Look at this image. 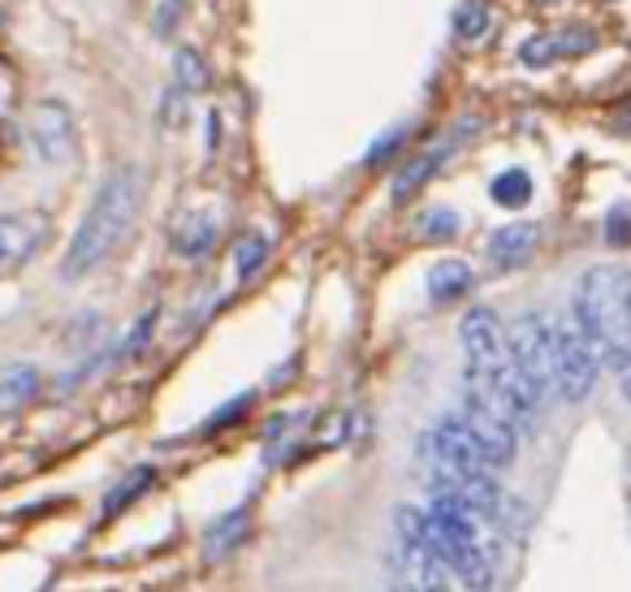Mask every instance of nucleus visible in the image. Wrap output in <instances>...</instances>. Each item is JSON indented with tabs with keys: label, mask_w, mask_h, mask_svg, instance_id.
Wrapping results in <instances>:
<instances>
[{
	"label": "nucleus",
	"mask_w": 631,
	"mask_h": 592,
	"mask_svg": "<svg viewBox=\"0 0 631 592\" xmlns=\"http://www.w3.org/2000/svg\"><path fill=\"white\" fill-rule=\"evenodd\" d=\"M139 203H143V178H139V169H130V164L113 169V173L100 182V191L91 199L87 217H82L74 238H70V251H66V260H61V277H66V281H79V277H87L91 269H100L121 242L130 238L134 217H139Z\"/></svg>",
	"instance_id": "nucleus-1"
},
{
	"label": "nucleus",
	"mask_w": 631,
	"mask_h": 592,
	"mask_svg": "<svg viewBox=\"0 0 631 592\" xmlns=\"http://www.w3.org/2000/svg\"><path fill=\"white\" fill-rule=\"evenodd\" d=\"M631 273L619 264H592L575 277L567 317L580 324V333L597 347L605 368L623 372L631 363V329H628Z\"/></svg>",
	"instance_id": "nucleus-2"
},
{
	"label": "nucleus",
	"mask_w": 631,
	"mask_h": 592,
	"mask_svg": "<svg viewBox=\"0 0 631 592\" xmlns=\"http://www.w3.org/2000/svg\"><path fill=\"white\" fill-rule=\"evenodd\" d=\"M553 368H558V402L580 407L597 390L605 363L571 317H553Z\"/></svg>",
	"instance_id": "nucleus-3"
},
{
	"label": "nucleus",
	"mask_w": 631,
	"mask_h": 592,
	"mask_svg": "<svg viewBox=\"0 0 631 592\" xmlns=\"http://www.w3.org/2000/svg\"><path fill=\"white\" fill-rule=\"evenodd\" d=\"M511 338V359L514 368L532 381V390L545 398H558V368H553V317L545 312H523L507 329Z\"/></svg>",
	"instance_id": "nucleus-4"
},
{
	"label": "nucleus",
	"mask_w": 631,
	"mask_h": 592,
	"mask_svg": "<svg viewBox=\"0 0 631 592\" xmlns=\"http://www.w3.org/2000/svg\"><path fill=\"white\" fill-rule=\"evenodd\" d=\"M459 342H463V355L472 372L484 377H502L511 368V338H507V324L498 320L493 308H472L463 324H459Z\"/></svg>",
	"instance_id": "nucleus-5"
},
{
	"label": "nucleus",
	"mask_w": 631,
	"mask_h": 592,
	"mask_svg": "<svg viewBox=\"0 0 631 592\" xmlns=\"http://www.w3.org/2000/svg\"><path fill=\"white\" fill-rule=\"evenodd\" d=\"M390 571L398 575L402 592H459V580L450 575V566L437 553L402 545V541H394V550H390Z\"/></svg>",
	"instance_id": "nucleus-6"
},
{
	"label": "nucleus",
	"mask_w": 631,
	"mask_h": 592,
	"mask_svg": "<svg viewBox=\"0 0 631 592\" xmlns=\"http://www.w3.org/2000/svg\"><path fill=\"white\" fill-rule=\"evenodd\" d=\"M31 143L43 164H66L74 157V118L61 100H40L31 109Z\"/></svg>",
	"instance_id": "nucleus-7"
},
{
	"label": "nucleus",
	"mask_w": 631,
	"mask_h": 592,
	"mask_svg": "<svg viewBox=\"0 0 631 592\" xmlns=\"http://www.w3.org/2000/svg\"><path fill=\"white\" fill-rule=\"evenodd\" d=\"M475 126H480V121L468 118L463 126H459V130H450V134H445L441 143L424 148V152H420V157L411 160V164H407V169H402V173L394 178V187H390V199H394V203H411V199H415L420 191H424V187H429V178H433L437 169H441L445 160H450L454 152H459V148H463V139L472 134Z\"/></svg>",
	"instance_id": "nucleus-8"
},
{
	"label": "nucleus",
	"mask_w": 631,
	"mask_h": 592,
	"mask_svg": "<svg viewBox=\"0 0 631 592\" xmlns=\"http://www.w3.org/2000/svg\"><path fill=\"white\" fill-rule=\"evenodd\" d=\"M48 238L43 212H9L0 217V264H22L31 251H40Z\"/></svg>",
	"instance_id": "nucleus-9"
},
{
	"label": "nucleus",
	"mask_w": 631,
	"mask_h": 592,
	"mask_svg": "<svg viewBox=\"0 0 631 592\" xmlns=\"http://www.w3.org/2000/svg\"><path fill=\"white\" fill-rule=\"evenodd\" d=\"M537 242H541V230H537L532 221H511V225H502L498 234L489 238L484 255H489L493 269H519V264L532 260Z\"/></svg>",
	"instance_id": "nucleus-10"
},
{
	"label": "nucleus",
	"mask_w": 631,
	"mask_h": 592,
	"mask_svg": "<svg viewBox=\"0 0 631 592\" xmlns=\"http://www.w3.org/2000/svg\"><path fill=\"white\" fill-rule=\"evenodd\" d=\"M472 264L468 260H437L429 277H424V285H429V299L433 303H454V299H463L468 290H472Z\"/></svg>",
	"instance_id": "nucleus-11"
},
{
	"label": "nucleus",
	"mask_w": 631,
	"mask_h": 592,
	"mask_svg": "<svg viewBox=\"0 0 631 592\" xmlns=\"http://www.w3.org/2000/svg\"><path fill=\"white\" fill-rule=\"evenodd\" d=\"M217 234H221L217 212H191V217L173 230V247H178V255H187V260H203V255L217 247Z\"/></svg>",
	"instance_id": "nucleus-12"
},
{
	"label": "nucleus",
	"mask_w": 631,
	"mask_h": 592,
	"mask_svg": "<svg viewBox=\"0 0 631 592\" xmlns=\"http://www.w3.org/2000/svg\"><path fill=\"white\" fill-rule=\"evenodd\" d=\"M415 234L424 242H454L463 234V217L454 208H429V212L415 217Z\"/></svg>",
	"instance_id": "nucleus-13"
},
{
	"label": "nucleus",
	"mask_w": 631,
	"mask_h": 592,
	"mask_svg": "<svg viewBox=\"0 0 631 592\" xmlns=\"http://www.w3.org/2000/svg\"><path fill=\"white\" fill-rule=\"evenodd\" d=\"M40 390V372L36 368H13V372H4L0 377V411H13V407H22V402H31Z\"/></svg>",
	"instance_id": "nucleus-14"
},
{
	"label": "nucleus",
	"mask_w": 631,
	"mask_h": 592,
	"mask_svg": "<svg viewBox=\"0 0 631 592\" xmlns=\"http://www.w3.org/2000/svg\"><path fill=\"white\" fill-rule=\"evenodd\" d=\"M489 195H493V203H502V208H523L532 199V178L523 169H507V173H498L489 182Z\"/></svg>",
	"instance_id": "nucleus-15"
},
{
	"label": "nucleus",
	"mask_w": 631,
	"mask_h": 592,
	"mask_svg": "<svg viewBox=\"0 0 631 592\" xmlns=\"http://www.w3.org/2000/svg\"><path fill=\"white\" fill-rule=\"evenodd\" d=\"M450 27H454L459 40H468V43L484 40V36H489V4H484V0H463V4L454 9Z\"/></svg>",
	"instance_id": "nucleus-16"
},
{
	"label": "nucleus",
	"mask_w": 631,
	"mask_h": 592,
	"mask_svg": "<svg viewBox=\"0 0 631 592\" xmlns=\"http://www.w3.org/2000/svg\"><path fill=\"white\" fill-rule=\"evenodd\" d=\"M264 260H269V238H264V234L238 238V247H234V273L242 277V281L260 273V264H264Z\"/></svg>",
	"instance_id": "nucleus-17"
},
{
	"label": "nucleus",
	"mask_w": 631,
	"mask_h": 592,
	"mask_svg": "<svg viewBox=\"0 0 631 592\" xmlns=\"http://www.w3.org/2000/svg\"><path fill=\"white\" fill-rule=\"evenodd\" d=\"M173 74L187 91H203L208 87V61L199 57L196 48H178L173 52Z\"/></svg>",
	"instance_id": "nucleus-18"
},
{
	"label": "nucleus",
	"mask_w": 631,
	"mask_h": 592,
	"mask_svg": "<svg viewBox=\"0 0 631 592\" xmlns=\"http://www.w3.org/2000/svg\"><path fill=\"white\" fill-rule=\"evenodd\" d=\"M553 48H558V57H584V52L597 48V31H589V27H567V31L553 36Z\"/></svg>",
	"instance_id": "nucleus-19"
},
{
	"label": "nucleus",
	"mask_w": 631,
	"mask_h": 592,
	"mask_svg": "<svg viewBox=\"0 0 631 592\" xmlns=\"http://www.w3.org/2000/svg\"><path fill=\"white\" fill-rule=\"evenodd\" d=\"M605 242L610 247H631V203H614L605 217Z\"/></svg>",
	"instance_id": "nucleus-20"
},
{
	"label": "nucleus",
	"mask_w": 631,
	"mask_h": 592,
	"mask_svg": "<svg viewBox=\"0 0 631 592\" xmlns=\"http://www.w3.org/2000/svg\"><path fill=\"white\" fill-rule=\"evenodd\" d=\"M553 57H558V48H553V36H532V40L519 48V61H523L528 70H541V66H550Z\"/></svg>",
	"instance_id": "nucleus-21"
},
{
	"label": "nucleus",
	"mask_w": 631,
	"mask_h": 592,
	"mask_svg": "<svg viewBox=\"0 0 631 592\" xmlns=\"http://www.w3.org/2000/svg\"><path fill=\"white\" fill-rule=\"evenodd\" d=\"M148 480H152V472H134V475H130V480L121 484L113 498H104V514H118L121 506L134 498V493H143V489H148Z\"/></svg>",
	"instance_id": "nucleus-22"
},
{
	"label": "nucleus",
	"mask_w": 631,
	"mask_h": 592,
	"mask_svg": "<svg viewBox=\"0 0 631 592\" xmlns=\"http://www.w3.org/2000/svg\"><path fill=\"white\" fill-rule=\"evenodd\" d=\"M407 139V126H394L390 134H381L377 143H372V152H368V164H381V160H390L398 152V143Z\"/></svg>",
	"instance_id": "nucleus-23"
},
{
	"label": "nucleus",
	"mask_w": 631,
	"mask_h": 592,
	"mask_svg": "<svg viewBox=\"0 0 631 592\" xmlns=\"http://www.w3.org/2000/svg\"><path fill=\"white\" fill-rule=\"evenodd\" d=\"M152 329H157V312H148V317L134 324V333L126 338V347H121V355H134L139 347H148V338H152Z\"/></svg>",
	"instance_id": "nucleus-24"
},
{
	"label": "nucleus",
	"mask_w": 631,
	"mask_h": 592,
	"mask_svg": "<svg viewBox=\"0 0 631 592\" xmlns=\"http://www.w3.org/2000/svg\"><path fill=\"white\" fill-rule=\"evenodd\" d=\"M247 402H251V394H242V398H234V402H226V407H221V415H212V420L203 424V433H217V429H226L230 420H238V415H242V407H247Z\"/></svg>",
	"instance_id": "nucleus-25"
},
{
	"label": "nucleus",
	"mask_w": 631,
	"mask_h": 592,
	"mask_svg": "<svg viewBox=\"0 0 631 592\" xmlns=\"http://www.w3.org/2000/svg\"><path fill=\"white\" fill-rule=\"evenodd\" d=\"M182 4H187V0H164V4H160L157 22H152V27H157V36H173V18L182 22Z\"/></svg>",
	"instance_id": "nucleus-26"
},
{
	"label": "nucleus",
	"mask_w": 631,
	"mask_h": 592,
	"mask_svg": "<svg viewBox=\"0 0 631 592\" xmlns=\"http://www.w3.org/2000/svg\"><path fill=\"white\" fill-rule=\"evenodd\" d=\"M217 134H221V121L212 113V118H208V148H212V152H217Z\"/></svg>",
	"instance_id": "nucleus-27"
},
{
	"label": "nucleus",
	"mask_w": 631,
	"mask_h": 592,
	"mask_svg": "<svg viewBox=\"0 0 631 592\" xmlns=\"http://www.w3.org/2000/svg\"><path fill=\"white\" fill-rule=\"evenodd\" d=\"M619 390H623V398L631 402V363L623 368V372H619Z\"/></svg>",
	"instance_id": "nucleus-28"
},
{
	"label": "nucleus",
	"mask_w": 631,
	"mask_h": 592,
	"mask_svg": "<svg viewBox=\"0 0 631 592\" xmlns=\"http://www.w3.org/2000/svg\"><path fill=\"white\" fill-rule=\"evenodd\" d=\"M628 329H631V299H628Z\"/></svg>",
	"instance_id": "nucleus-29"
}]
</instances>
